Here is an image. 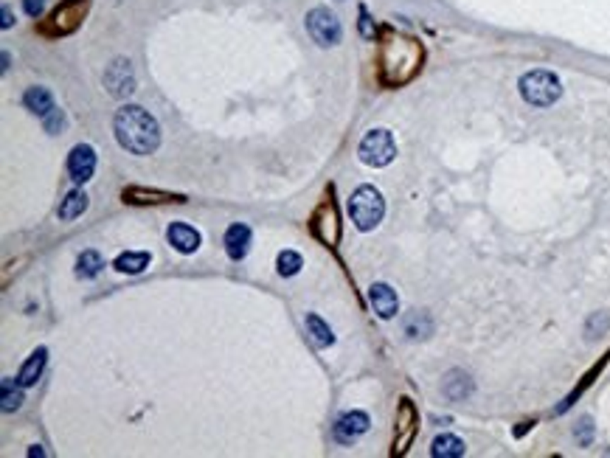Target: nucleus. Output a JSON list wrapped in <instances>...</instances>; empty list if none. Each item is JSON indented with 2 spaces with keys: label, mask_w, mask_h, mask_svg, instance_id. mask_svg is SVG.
Returning <instances> with one entry per match:
<instances>
[{
  "label": "nucleus",
  "mask_w": 610,
  "mask_h": 458,
  "mask_svg": "<svg viewBox=\"0 0 610 458\" xmlns=\"http://www.w3.org/2000/svg\"><path fill=\"white\" fill-rule=\"evenodd\" d=\"M118 144L133 155H152L161 147V127L155 116H150L138 104H124L113 121Z\"/></svg>",
  "instance_id": "1"
},
{
  "label": "nucleus",
  "mask_w": 610,
  "mask_h": 458,
  "mask_svg": "<svg viewBox=\"0 0 610 458\" xmlns=\"http://www.w3.org/2000/svg\"><path fill=\"white\" fill-rule=\"evenodd\" d=\"M419 59H422V48L413 39L391 34L383 45V79L389 85H403L416 73Z\"/></svg>",
  "instance_id": "2"
},
{
  "label": "nucleus",
  "mask_w": 610,
  "mask_h": 458,
  "mask_svg": "<svg viewBox=\"0 0 610 458\" xmlns=\"http://www.w3.org/2000/svg\"><path fill=\"white\" fill-rule=\"evenodd\" d=\"M518 87H520L523 101L532 104V107H551V104L563 96V82H560V76L551 73V70H543V68L523 73L520 82H518Z\"/></svg>",
  "instance_id": "3"
},
{
  "label": "nucleus",
  "mask_w": 610,
  "mask_h": 458,
  "mask_svg": "<svg viewBox=\"0 0 610 458\" xmlns=\"http://www.w3.org/2000/svg\"><path fill=\"white\" fill-rule=\"evenodd\" d=\"M349 214L358 230H374L383 217H386V200L380 194V189L374 186H360L355 189V194L349 197Z\"/></svg>",
  "instance_id": "4"
},
{
  "label": "nucleus",
  "mask_w": 610,
  "mask_h": 458,
  "mask_svg": "<svg viewBox=\"0 0 610 458\" xmlns=\"http://www.w3.org/2000/svg\"><path fill=\"white\" fill-rule=\"evenodd\" d=\"M358 155H360V161L366 166H374V169L389 166L397 158V141H394L391 130L377 127V130L366 132L363 141H360V147H358Z\"/></svg>",
  "instance_id": "5"
},
{
  "label": "nucleus",
  "mask_w": 610,
  "mask_h": 458,
  "mask_svg": "<svg viewBox=\"0 0 610 458\" xmlns=\"http://www.w3.org/2000/svg\"><path fill=\"white\" fill-rule=\"evenodd\" d=\"M304 25H307L312 42H318L321 48H332V45H338V42L343 39V25H341L338 14H332V11L324 8V6L307 11Z\"/></svg>",
  "instance_id": "6"
},
{
  "label": "nucleus",
  "mask_w": 610,
  "mask_h": 458,
  "mask_svg": "<svg viewBox=\"0 0 610 458\" xmlns=\"http://www.w3.org/2000/svg\"><path fill=\"white\" fill-rule=\"evenodd\" d=\"M104 87L116 99H127L135 90V73H133L130 59H113L107 65V70H104Z\"/></svg>",
  "instance_id": "7"
},
{
  "label": "nucleus",
  "mask_w": 610,
  "mask_h": 458,
  "mask_svg": "<svg viewBox=\"0 0 610 458\" xmlns=\"http://www.w3.org/2000/svg\"><path fill=\"white\" fill-rule=\"evenodd\" d=\"M96 172V149L90 144H76L68 155V175L73 183L85 186Z\"/></svg>",
  "instance_id": "8"
},
{
  "label": "nucleus",
  "mask_w": 610,
  "mask_h": 458,
  "mask_svg": "<svg viewBox=\"0 0 610 458\" xmlns=\"http://www.w3.org/2000/svg\"><path fill=\"white\" fill-rule=\"evenodd\" d=\"M369 414H363V411H346L338 422H335V428H332V433H335V442L338 445H355L366 431H369Z\"/></svg>",
  "instance_id": "9"
},
{
  "label": "nucleus",
  "mask_w": 610,
  "mask_h": 458,
  "mask_svg": "<svg viewBox=\"0 0 610 458\" xmlns=\"http://www.w3.org/2000/svg\"><path fill=\"white\" fill-rule=\"evenodd\" d=\"M87 3L90 0H65V3H59L56 6V11L51 14V31L56 34H71L79 23H82V17H85V11H87Z\"/></svg>",
  "instance_id": "10"
},
{
  "label": "nucleus",
  "mask_w": 610,
  "mask_h": 458,
  "mask_svg": "<svg viewBox=\"0 0 610 458\" xmlns=\"http://www.w3.org/2000/svg\"><path fill=\"white\" fill-rule=\"evenodd\" d=\"M369 301H372L374 312H377L383 321H391V318L397 315V309H400V298H397L394 287L386 284V281H374V284L369 287Z\"/></svg>",
  "instance_id": "11"
},
{
  "label": "nucleus",
  "mask_w": 610,
  "mask_h": 458,
  "mask_svg": "<svg viewBox=\"0 0 610 458\" xmlns=\"http://www.w3.org/2000/svg\"><path fill=\"white\" fill-rule=\"evenodd\" d=\"M166 239H169V245H172L178 253H183V256L195 253V250L200 247V242H203L200 230L195 228V225H189V223H172V225L166 228Z\"/></svg>",
  "instance_id": "12"
},
{
  "label": "nucleus",
  "mask_w": 610,
  "mask_h": 458,
  "mask_svg": "<svg viewBox=\"0 0 610 458\" xmlns=\"http://www.w3.org/2000/svg\"><path fill=\"white\" fill-rule=\"evenodd\" d=\"M250 239H253V233H250V228L245 223H233L231 228L225 230V239H222L228 259H233V261L245 259L248 250H250Z\"/></svg>",
  "instance_id": "13"
},
{
  "label": "nucleus",
  "mask_w": 610,
  "mask_h": 458,
  "mask_svg": "<svg viewBox=\"0 0 610 458\" xmlns=\"http://www.w3.org/2000/svg\"><path fill=\"white\" fill-rule=\"evenodd\" d=\"M397 445H394V453H405L413 433H416V411L410 405V400H403L400 405V416H397Z\"/></svg>",
  "instance_id": "14"
},
{
  "label": "nucleus",
  "mask_w": 610,
  "mask_h": 458,
  "mask_svg": "<svg viewBox=\"0 0 610 458\" xmlns=\"http://www.w3.org/2000/svg\"><path fill=\"white\" fill-rule=\"evenodd\" d=\"M45 363H48V349H45V346L34 349V352H31V357L23 363V369H20V374H17V383H20L23 388H31V385H37V380L42 377V369H45Z\"/></svg>",
  "instance_id": "15"
},
{
  "label": "nucleus",
  "mask_w": 610,
  "mask_h": 458,
  "mask_svg": "<svg viewBox=\"0 0 610 458\" xmlns=\"http://www.w3.org/2000/svg\"><path fill=\"white\" fill-rule=\"evenodd\" d=\"M315 233L327 242V245H335L338 236H341V225H338V211L332 203H324L321 211L315 214Z\"/></svg>",
  "instance_id": "16"
},
{
  "label": "nucleus",
  "mask_w": 610,
  "mask_h": 458,
  "mask_svg": "<svg viewBox=\"0 0 610 458\" xmlns=\"http://www.w3.org/2000/svg\"><path fill=\"white\" fill-rule=\"evenodd\" d=\"M23 104L34 113V116H48L56 104H54V96H51V90L48 87H39V85H34V87H28L25 93H23Z\"/></svg>",
  "instance_id": "17"
},
{
  "label": "nucleus",
  "mask_w": 610,
  "mask_h": 458,
  "mask_svg": "<svg viewBox=\"0 0 610 458\" xmlns=\"http://www.w3.org/2000/svg\"><path fill=\"white\" fill-rule=\"evenodd\" d=\"M87 211V194L82 192V189H73L62 203H59V209H56V217L62 220V223H71V220H76V217H82Z\"/></svg>",
  "instance_id": "18"
},
{
  "label": "nucleus",
  "mask_w": 610,
  "mask_h": 458,
  "mask_svg": "<svg viewBox=\"0 0 610 458\" xmlns=\"http://www.w3.org/2000/svg\"><path fill=\"white\" fill-rule=\"evenodd\" d=\"M304 323H307V335L312 338V343H315L318 349H327V346H332V343H335V335H332L329 323H327L321 315H315V312H307Z\"/></svg>",
  "instance_id": "19"
},
{
  "label": "nucleus",
  "mask_w": 610,
  "mask_h": 458,
  "mask_svg": "<svg viewBox=\"0 0 610 458\" xmlns=\"http://www.w3.org/2000/svg\"><path fill=\"white\" fill-rule=\"evenodd\" d=\"M150 261H152V256H150L147 250H127V253H121V256L116 259V270H118V273L135 276V273H144V270L150 267Z\"/></svg>",
  "instance_id": "20"
},
{
  "label": "nucleus",
  "mask_w": 610,
  "mask_h": 458,
  "mask_svg": "<svg viewBox=\"0 0 610 458\" xmlns=\"http://www.w3.org/2000/svg\"><path fill=\"white\" fill-rule=\"evenodd\" d=\"M104 267V259L99 250H82L79 259H76V278H96Z\"/></svg>",
  "instance_id": "21"
},
{
  "label": "nucleus",
  "mask_w": 610,
  "mask_h": 458,
  "mask_svg": "<svg viewBox=\"0 0 610 458\" xmlns=\"http://www.w3.org/2000/svg\"><path fill=\"white\" fill-rule=\"evenodd\" d=\"M430 456L436 458H458L464 456V442L458 436H450V433H441L433 439L430 445Z\"/></svg>",
  "instance_id": "22"
},
{
  "label": "nucleus",
  "mask_w": 610,
  "mask_h": 458,
  "mask_svg": "<svg viewBox=\"0 0 610 458\" xmlns=\"http://www.w3.org/2000/svg\"><path fill=\"white\" fill-rule=\"evenodd\" d=\"M124 200L130 203H169V200H178L183 203L181 194H166V192H147V189H127L124 192Z\"/></svg>",
  "instance_id": "23"
},
{
  "label": "nucleus",
  "mask_w": 610,
  "mask_h": 458,
  "mask_svg": "<svg viewBox=\"0 0 610 458\" xmlns=\"http://www.w3.org/2000/svg\"><path fill=\"white\" fill-rule=\"evenodd\" d=\"M23 405V385L11 377H3V414H14Z\"/></svg>",
  "instance_id": "24"
},
{
  "label": "nucleus",
  "mask_w": 610,
  "mask_h": 458,
  "mask_svg": "<svg viewBox=\"0 0 610 458\" xmlns=\"http://www.w3.org/2000/svg\"><path fill=\"white\" fill-rule=\"evenodd\" d=\"M470 391H472V383H470V377L461 374V371H453V374L444 380V394H447L450 400H464Z\"/></svg>",
  "instance_id": "25"
},
{
  "label": "nucleus",
  "mask_w": 610,
  "mask_h": 458,
  "mask_svg": "<svg viewBox=\"0 0 610 458\" xmlns=\"http://www.w3.org/2000/svg\"><path fill=\"white\" fill-rule=\"evenodd\" d=\"M276 267H279V276L290 278V276H295V273L304 267V259H301V253H295V250H281L279 259H276Z\"/></svg>",
  "instance_id": "26"
},
{
  "label": "nucleus",
  "mask_w": 610,
  "mask_h": 458,
  "mask_svg": "<svg viewBox=\"0 0 610 458\" xmlns=\"http://www.w3.org/2000/svg\"><path fill=\"white\" fill-rule=\"evenodd\" d=\"M433 332V323H430V318L425 315V312H416V315H410L405 321V335L408 338H427Z\"/></svg>",
  "instance_id": "27"
},
{
  "label": "nucleus",
  "mask_w": 610,
  "mask_h": 458,
  "mask_svg": "<svg viewBox=\"0 0 610 458\" xmlns=\"http://www.w3.org/2000/svg\"><path fill=\"white\" fill-rule=\"evenodd\" d=\"M42 127H45V132L56 135L59 130H65V113H62L59 107H54L48 116H42Z\"/></svg>",
  "instance_id": "28"
},
{
  "label": "nucleus",
  "mask_w": 610,
  "mask_h": 458,
  "mask_svg": "<svg viewBox=\"0 0 610 458\" xmlns=\"http://www.w3.org/2000/svg\"><path fill=\"white\" fill-rule=\"evenodd\" d=\"M358 28H360V34H363L366 39H374V37H377V25H374V20L369 17V8H366V6H360V20H358Z\"/></svg>",
  "instance_id": "29"
},
{
  "label": "nucleus",
  "mask_w": 610,
  "mask_h": 458,
  "mask_svg": "<svg viewBox=\"0 0 610 458\" xmlns=\"http://www.w3.org/2000/svg\"><path fill=\"white\" fill-rule=\"evenodd\" d=\"M23 8L28 17H39L45 11V0H23Z\"/></svg>",
  "instance_id": "30"
},
{
  "label": "nucleus",
  "mask_w": 610,
  "mask_h": 458,
  "mask_svg": "<svg viewBox=\"0 0 610 458\" xmlns=\"http://www.w3.org/2000/svg\"><path fill=\"white\" fill-rule=\"evenodd\" d=\"M0 14H3V23H0V25H3L6 31H8V28L14 25V14H11V8H8V3H3V6H0Z\"/></svg>",
  "instance_id": "31"
},
{
  "label": "nucleus",
  "mask_w": 610,
  "mask_h": 458,
  "mask_svg": "<svg viewBox=\"0 0 610 458\" xmlns=\"http://www.w3.org/2000/svg\"><path fill=\"white\" fill-rule=\"evenodd\" d=\"M8 68H11V54L3 51V70H8Z\"/></svg>",
  "instance_id": "32"
},
{
  "label": "nucleus",
  "mask_w": 610,
  "mask_h": 458,
  "mask_svg": "<svg viewBox=\"0 0 610 458\" xmlns=\"http://www.w3.org/2000/svg\"><path fill=\"white\" fill-rule=\"evenodd\" d=\"M28 456H45V453H42V447H37V445H34V447L28 450Z\"/></svg>",
  "instance_id": "33"
}]
</instances>
